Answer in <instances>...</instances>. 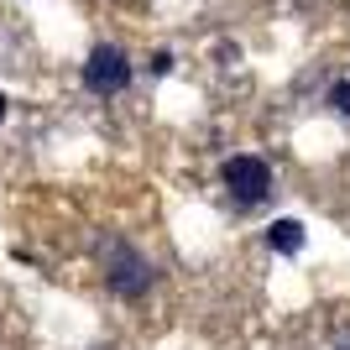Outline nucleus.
I'll list each match as a JSON object with an SVG mask.
<instances>
[{"label":"nucleus","mask_w":350,"mask_h":350,"mask_svg":"<svg viewBox=\"0 0 350 350\" xmlns=\"http://www.w3.org/2000/svg\"><path fill=\"white\" fill-rule=\"evenodd\" d=\"M219 183H225V193L235 204H262L267 189H272V167L262 157H230L219 167Z\"/></svg>","instance_id":"obj_1"},{"label":"nucleus","mask_w":350,"mask_h":350,"mask_svg":"<svg viewBox=\"0 0 350 350\" xmlns=\"http://www.w3.org/2000/svg\"><path fill=\"white\" fill-rule=\"evenodd\" d=\"M84 84L94 89V94H120V89L131 84V58H126L120 47L100 42L89 53V63H84Z\"/></svg>","instance_id":"obj_2"},{"label":"nucleus","mask_w":350,"mask_h":350,"mask_svg":"<svg viewBox=\"0 0 350 350\" xmlns=\"http://www.w3.org/2000/svg\"><path fill=\"white\" fill-rule=\"evenodd\" d=\"M105 282H110L120 298H142V293L152 288V262H146L142 251H131V246H116L110 262H105Z\"/></svg>","instance_id":"obj_3"},{"label":"nucleus","mask_w":350,"mask_h":350,"mask_svg":"<svg viewBox=\"0 0 350 350\" xmlns=\"http://www.w3.org/2000/svg\"><path fill=\"white\" fill-rule=\"evenodd\" d=\"M267 246L278 251V256H293V251H304V225H298V219H278V225L267 230Z\"/></svg>","instance_id":"obj_4"},{"label":"nucleus","mask_w":350,"mask_h":350,"mask_svg":"<svg viewBox=\"0 0 350 350\" xmlns=\"http://www.w3.org/2000/svg\"><path fill=\"white\" fill-rule=\"evenodd\" d=\"M329 105H335L340 116H345V120H350V79H340V84H335V89H329Z\"/></svg>","instance_id":"obj_5"},{"label":"nucleus","mask_w":350,"mask_h":350,"mask_svg":"<svg viewBox=\"0 0 350 350\" xmlns=\"http://www.w3.org/2000/svg\"><path fill=\"white\" fill-rule=\"evenodd\" d=\"M0 120H5V94H0Z\"/></svg>","instance_id":"obj_6"}]
</instances>
